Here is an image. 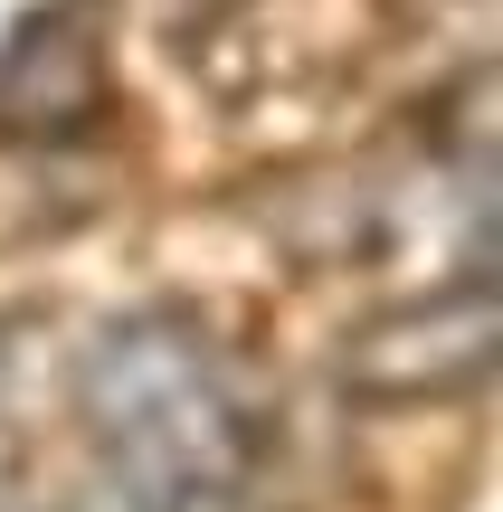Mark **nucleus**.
Here are the masks:
<instances>
[{"instance_id": "1", "label": "nucleus", "mask_w": 503, "mask_h": 512, "mask_svg": "<svg viewBox=\"0 0 503 512\" xmlns=\"http://www.w3.org/2000/svg\"><path fill=\"white\" fill-rule=\"evenodd\" d=\"M76 427L124 512H247L257 494V408L181 313H124L76 361Z\"/></svg>"}, {"instance_id": "2", "label": "nucleus", "mask_w": 503, "mask_h": 512, "mask_svg": "<svg viewBox=\"0 0 503 512\" xmlns=\"http://www.w3.org/2000/svg\"><path fill=\"white\" fill-rule=\"evenodd\" d=\"M494 370V285L466 275L456 294H418L390 304L352 332L342 351V389L380 408H437V399H475Z\"/></svg>"}]
</instances>
